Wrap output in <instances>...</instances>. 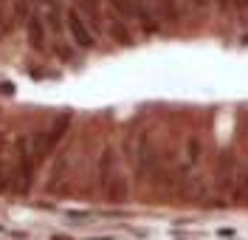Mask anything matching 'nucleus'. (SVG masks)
<instances>
[{
    "instance_id": "nucleus-1",
    "label": "nucleus",
    "mask_w": 248,
    "mask_h": 240,
    "mask_svg": "<svg viewBox=\"0 0 248 240\" xmlns=\"http://www.w3.org/2000/svg\"><path fill=\"white\" fill-rule=\"evenodd\" d=\"M71 128V113H60L48 119L43 128L26 133L15 144V159H9V192H29L31 181L37 176V167L54 153L62 136Z\"/></svg>"
},
{
    "instance_id": "nucleus-2",
    "label": "nucleus",
    "mask_w": 248,
    "mask_h": 240,
    "mask_svg": "<svg viewBox=\"0 0 248 240\" xmlns=\"http://www.w3.org/2000/svg\"><path fill=\"white\" fill-rule=\"evenodd\" d=\"M96 181H99V190H102V195H105L108 201H113V204L127 201L130 184H127V178H124L122 159H119V153H116L113 147H105L102 156H99V161H96Z\"/></svg>"
},
{
    "instance_id": "nucleus-3",
    "label": "nucleus",
    "mask_w": 248,
    "mask_h": 240,
    "mask_svg": "<svg viewBox=\"0 0 248 240\" xmlns=\"http://www.w3.org/2000/svg\"><path fill=\"white\" fill-rule=\"evenodd\" d=\"M23 26H26L29 46L34 48V51H48L51 37H48L46 20H43V15H40L37 0H23Z\"/></svg>"
},
{
    "instance_id": "nucleus-4",
    "label": "nucleus",
    "mask_w": 248,
    "mask_h": 240,
    "mask_svg": "<svg viewBox=\"0 0 248 240\" xmlns=\"http://www.w3.org/2000/svg\"><path fill=\"white\" fill-rule=\"evenodd\" d=\"M65 32L71 37V43L82 51H91L96 46V32L85 23V17L79 15L74 6H65Z\"/></svg>"
},
{
    "instance_id": "nucleus-5",
    "label": "nucleus",
    "mask_w": 248,
    "mask_h": 240,
    "mask_svg": "<svg viewBox=\"0 0 248 240\" xmlns=\"http://www.w3.org/2000/svg\"><path fill=\"white\" fill-rule=\"evenodd\" d=\"M37 6H40V15L46 20L51 43H60L62 34H68L65 32V9H62V0H37Z\"/></svg>"
},
{
    "instance_id": "nucleus-6",
    "label": "nucleus",
    "mask_w": 248,
    "mask_h": 240,
    "mask_svg": "<svg viewBox=\"0 0 248 240\" xmlns=\"http://www.w3.org/2000/svg\"><path fill=\"white\" fill-rule=\"evenodd\" d=\"M201 156H203V144L201 139H189L184 144V153H181V176L189 178L195 170H198V164H201Z\"/></svg>"
},
{
    "instance_id": "nucleus-7",
    "label": "nucleus",
    "mask_w": 248,
    "mask_h": 240,
    "mask_svg": "<svg viewBox=\"0 0 248 240\" xmlns=\"http://www.w3.org/2000/svg\"><path fill=\"white\" fill-rule=\"evenodd\" d=\"M186 3H189V9H195V12H203V9L212 6V0H186ZM181 6H184V0H181Z\"/></svg>"
},
{
    "instance_id": "nucleus-8",
    "label": "nucleus",
    "mask_w": 248,
    "mask_h": 240,
    "mask_svg": "<svg viewBox=\"0 0 248 240\" xmlns=\"http://www.w3.org/2000/svg\"><path fill=\"white\" fill-rule=\"evenodd\" d=\"M232 3V12L237 15H248V0H229Z\"/></svg>"
}]
</instances>
